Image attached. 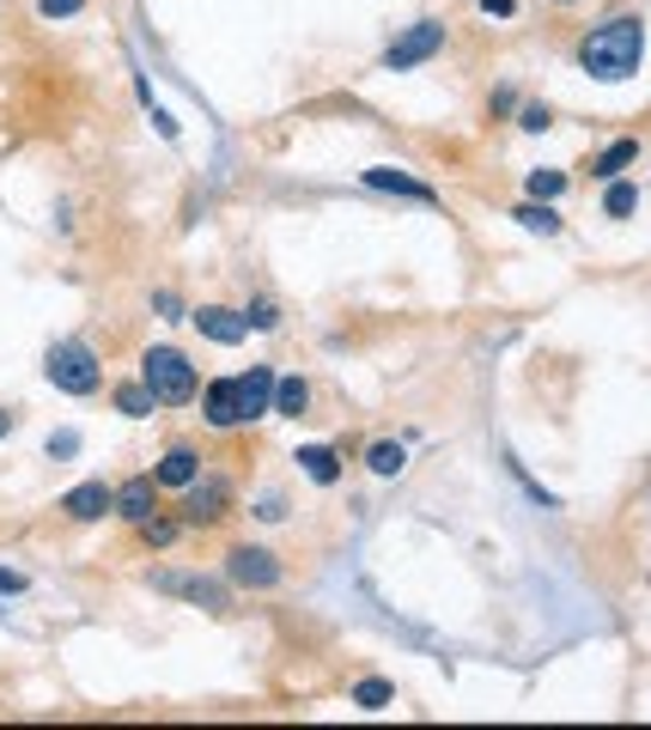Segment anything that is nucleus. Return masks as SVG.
Masks as SVG:
<instances>
[{
  "mask_svg": "<svg viewBox=\"0 0 651 730\" xmlns=\"http://www.w3.org/2000/svg\"><path fill=\"white\" fill-rule=\"evenodd\" d=\"M639 62H646V25H639L633 13L609 19V25H591L585 37H578V67H585L591 79H603V86L633 79Z\"/></svg>",
  "mask_w": 651,
  "mask_h": 730,
  "instance_id": "f257e3e1",
  "label": "nucleus"
},
{
  "mask_svg": "<svg viewBox=\"0 0 651 730\" xmlns=\"http://www.w3.org/2000/svg\"><path fill=\"white\" fill-rule=\"evenodd\" d=\"M141 384L158 396V408H183V402H196V390H201V365H189V353H177V347H146Z\"/></svg>",
  "mask_w": 651,
  "mask_h": 730,
  "instance_id": "f03ea898",
  "label": "nucleus"
},
{
  "mask_svg": "<svg viewBox=\"0 0 651 730\" xmlns=\"http://www.w3.org/2000/svg\"><path fill=\"white\" fill-rule=\"evenodd\" d=\"M43 378H49L62 396H98L104 390V365H98L91 341L67 335V341H55V347L43 353Z\"/></svg>",
  "mask_w": 651,
  "mask_h": 730,
  "instance_id": "7ed1b4c3",
  "label": "nucleus"
},
{
  "mask_svg": "<svg viewBox=\"0 0 651 730\" xmlns=\"http://www.w3.org/2000/svg\"><path fill=\"white\" fill-rule=\"evenodd\" d=\"M439 49H444V25H439V19H420V25H408L402 37L384 49V74H408V67L432 62Z\"/></svg>",
  "mask_w": 651,
  "mask_h": 730,
  "instance_id": "20e7f679",
  "label": "nucleus"
},
{
  "mask_svg": "<svg viewBox=\"0 0 651 730\" xmlns=\"http://www.w3.org/2000/svg\"><path fill=\"white\" fill-rule=\"evenodd\" d=\"M225 578H232V585H244V590H274L280 578H287V566L274 561L268 548H256V542H238L232 554H225Z\"/></svg>",
  "mask_w": 651,
  "mask_h": 730,
  "instance_id": "39448f33",
  "label": "nucleus"
},
{
  "mask_svg": "<svg viewBox=\"0 0 651 730\" xmlns=\"http://www.w3.org/2000/svg\"><path fill=\"white\" fill-rule=\"evenodd\" d=\"M225 506H232V487H225L220 475H196V482L183 487V530H208V523H220Z\"/></svg>",
  "mask_w": 651,
  "mask_h": 730,
  "instance_id": "423d86ee",
  "label": "nucleus"
},
{
  "mask_svg": "<svg viewBox=\"0 0 651 730\" xmlns=\"http://www.w3.org/2000/svg\"><path fill=\"white\" fill-rule=\"evenodd\" d=\"M146 585L165 590V597H183V602H201V609L225 615L232 609V590L220 585V578H201V573H146Z\"/></svg>",
  "mask_w": 651,
  "mask_h": 730,
  "instance_id": "0eeeda50",
  "label": "nucleus"
},
{
  "mask_svg": "<svg viewBox=\"0 0 651 730\" xmlns=\"http://www.w3.org/2000/svg\"><path fill=\"white\" fill-rule=\"evenodd\" d=\"M201 420H208L213 432L250 427V420H244V396H238V378H213L208 390H201Z\"/></svg>",
  "mask_w": 651,
  "mask_h": 730,
  "instance_id": "6e6552de",
  "label": "nucleus"
},
{
  "mask_svg": "<svg viewBox=\"0 0 651 730\" xmlns=\"http://www.w3.org/2000/svg\"><path fill=\"white\" fill-rule=\"evenodd\" d=\"M62 511L74 523H98L104 511H117V487H110V482H79V487H67V494H62Z\"/></svg>",
  "mask_w": 651,
  "mask_h": 730,
  "instance_id": "1a4fd4ad",
  "label": "nucleus"
},
{
  "mask_svg": "<svg viewBox=\"0 0 651 730\" xmlns=\"http://www.w3.org/2000/svg\"><path fill=\"white\" fill-rule=\"evenodd\" d=\"M196 475H201V451H196V444H170V451L153 463L158 494H165V487H170V494H183V487L196 482Z\"/></svg>",
  "mask_w": 651,
  "mask_h": 730,
  "instance_id": "9d476101",
  "label": "nucleus"
},
{
  "mask_svg": "<svg viewBox=\"0 0 651 730\" xmlns=\"http://www.w3.org/2000/svg\"><path fill=\"white\" fill-rule=\"evenodd\" d=\"M189 323H196L213 347H238V341L250 335L244 311H225V305H201V311H189Z\"/></svg>",
  "mask_w": 651,
  "mask_h": 730,
  "instance_id": "9b49d317",
  "label": "nucleus"
},
{
  "mask_svg": "<svg viewBox=\"0 0 651 730\" xmlns=\"http://www.w3.org/2000/svg\"><path fill=\"white\" fill-rule=\"evenodd\" d=\"M158 511V482H153V469L146 475H129V482L117 487V518L122 523H146Z\"/></svg>",
  "mask_w": 651,
  "mask_h": 730,
  "instance_id": "f8f14e48",
  "label": "nucleus"
},
{
  "mask_svg": "<svg viewBox=\"0 0 651 730\" xmlns=\"http://www.w3.org/2000/svg\"><path fill=\"white\" fill-rule=\"evenodd\" d=\"M365 189H378V196H408V201H439V189H432V182L402 177L396 165H372V170H365Z\"/></svg>",
  "mask_w": 651,
  "mask_h": 730,
  "instance_id": "ddd939ff",
  "label": "nucleus"
},
{
  "mask_svg": "<svg viewBox=\"0 0 651 730\" xmlns=\"http://www.w3.org/2000/svg\"><path fill=\"white\" fill-rule=\"evenodd\" d=\"M238 396H244V420L274 414V365H250L244 378H238Z\"/></svg>",
  "mask_w": 651,
  "mask_h": 730,
  "instance_id": "4468645a",
  "label": "nucleus"
},
{
  "mask_svg": "<svg viewBox=\"0 0 651 730\" xmlns=\"http://www.w3.org/2000/svg\"><path fill=\"white\" fill-rule=\"evenodd\" d=\"M299 469H305V482L335 487L341 482V451L335 444H299Z\"/></svg>",
  "mask_w": 651,
  "mask_h": 730,
  "instance_id": "2eb2a0df",
  "label": "nucleus"
},
{
  "mask_svg": "<svg viewBox=\"0 0 651 730\" xmlns=\"http://www.w3.org/2000/svg\"><path fill=\"white\" fill-rule=\"evenodd\" d=\"M511 220L523 225V232H536V237H561V213H554V201H518L511 208Z\"/></svg>",
  "mask_w": 651,
  "mask_h": 730,
  "instance_id": "dca6fc26",
  "label": "nucleus"
},
{
  "mask_svg": "<svg viewBox=\"0 0 651 730\" xmlns=\"http://www.w3.org/2000/svg\"><path fill=\"white\" fill-rule=\"evenodd\" d=\"M627 165H639V141H609L597 158H591V177L609 182V177H621Z\"/></svg>",
  "mask_w": 651,
  "mask_h": 730,
  "instance_id": "f3484780",
  "label": "nucleus"
},
{
  "mask_svg": "<svg viewBox=\"0 0 651 730\" xmlns=\"http://www.w3.org/2000/svg\"><path fill=\"white\" fill-rule=\"evenodd\" d=\"M305 408H311V384H305V378H274V414H280V420H305Z\"/></svg>",
  "mask_w": 651,
  "mask_h": 730,
  "instance_id": "a211bd4d",
  "label": "nucleus"
},
{
  "mask_svg": "<svg viewBox=\"0 0 651 730\" xmlns=\"http://www.w3.org/2000/svg\"><path fill=\"white\" fill-rule=\"evenodd\" d=\"M365 469L378 475V482H390V475H402V469H408V451H402L396 439H378L372 451H365Z\"/></svg>",
  "mask_w": 651,
  "mask_h": 730,
  "instance_id": "6ab92c4d",
  "label": "nucleus"
},
{
  "mask_svg": "<svg viewBox=\"0 0 651 730\" xmlns=\"http://www.w3.org/2000/svg\"><path fill=\"white\" fill-rule=\"evenodd\" d=\"M153 408H158V396L146 390L141 378H134V384H117V414H122V420H153Z\"/></svg>",
  "mask_w": 651,
  "mask_h": 730,
  "instance_id": "aec40b11",
  "label": "nucleus"
},
{
  "mask_svg": "<svg viewBox=\"0 0 651 730\" xmlns=\"http://www.w3.org/2000/svg\"><path fill=\"white\" fill-rule=\"evenodd\" d=\"M633 208H639V182L609 177V189H603V213H609V220H627Z\"/></svg>",
  "mask_w": 651,
  "mask_h": 730,
  "instance_id": "412c9836",
  "label": "nucleus"
},
{
  "mask_svg": "<svg viewBox=\"0 0 651 730\" xmlns=\"http://www.w3.org/2000/svg\"><path fill=\"white\" fill-rule=\"evenodd\" d=\"M523 196L530 201H561L566 196V170H530V177H523Z\"/></svg>",
  "mask_w": 651,
  "mask_h": 730,
  "instance_id": "4be33fe9",
  "label": "nucleus"
},
{
  "mask_svg": "<svg viewBox=\"0 0 651 730\" xmlns=\"http://www.w3.org/2000/svg\"><path fill=\"white\" fill-rule=\"evenodd\" d=\"M390 700H396V688H390V682H378V676H365L360 688H353V706H360V712H384Z\"/></svg>",
  "mask_w": 651,
  "mask_h": 730,
  "instance_id": "5701e85b",
  "label": "nucleus"
},
{
  "mask_svg": "<svg viewBox=\"0 0 651 730\" xmlns=\"http://www.w3.org/2000/svg\"><path fill=\"white\" fill-rule=\"evenodd\" d=\"M134 530H141V542H146V548H170V542L183 535V518H158V511H153V518L134 523Z\"/></svg>",
  "mask_w": 651,
  "mask_h": 730,
  "instance_id": "b1692460",
  "label": "nucleus"
},
{
  "mask_svg": "<svg viewBox=\"0 0 651 730\" xmlns=\"http://www.w3.org/2000/svg\"><path fill=\"white\" fill-rule=\"evenodd\" d=\"M244 323L256 329V335H268V329H280V305H274V299H250L244 305Z\"/></svg>",
  "mask_w": 651,
  "mask_h": 730,
  "instance_id": "393cba45",
  "label": "nucleus"
},
{
  "mask_svg": "<svg viewBox=\"0 0 651 730\" xmlns=\"http://www.w3.org/2000/svg\"><path fill=\"white\" fill-rule=\"evenodd\" d=\"M79 13H86V0H37L43 25H62V19H79Z\"/></svg>",
  "mask_w": 651,
  "mask_h": 730,
  "instance_id": "a878e982",
  "label": "nucleus"
},
{
  "mask_svg": "<svg viewBox=\"0 0 651 730\" xmlns=\"http://www.w3.org/2000/svg\"><path fill=\"white\" fill-rule=\"evenodd\" d=\"M518 129L523 134H548V129H554V110H548V104H523L518 110Z\"/></svg>",
  "mask_w": 651,
  "mask_h": 730,
  "instance_id": "bb28decb",
  "label": "nucleus"
},
{
  "mask_svg": "<svg viewBox=\"0 0 651 730\" xmlns=\"http://www.w3.org/2000/svg\"><path fill=\"white\" fill-rule=\"evenodd\" d=\"M79 451V432H49V463H67Z\"/></svg>",
  "mask_w": 651,
  "mask_h": 730,
  "instance_id": "cd10ccee",
  "label": "nucleus"
},
{
  "mask_svg": "<svg viewBox=\"0 0 651 730\" xmlns=\"http://www.w3.org/2000/svg\"><path fill=\"white\" fill-rule=\"evenodd\" d=\"M256 518L262 523H280V518H287V499H280V494H262L256 499Z\"/></svg>",
  "mask_w": 651,
  "mask_h": 730,
  "instance_id": "c85d7f7f",
  "label": "nucleus"
},
{
  "mask_svg": "<svg viewBox=\"0 0 651 730\" xmlns=\"http://www.w3.org/2000/svg\"><path fill=\"white\" fill-rule=\"evenodd\" d=\"M31 590V578L25 573H13V566H0V597H25Z\"/></svg>",
  "mask_w": 651,
  "mask_h": 730,
  "instance_id": "c756f323",
  "label": "nucleus"
},
{
  "mask_svg": "<svg viewBox=\"0 0 651 730\" xmlns=\"http://www.w3.org/2000/svg\"><path fill=\"white\" fill-rule=\"evenodd\" d=\"M487 19H518V0H475Z\"/></svg>",
  "mask_w": 651,
  "mask_h": 730,
  "instance_id": "7c9ffc66",
  "label": "nucleus"
},
{
  "mask_svg": "<svg viewBox=\"0 0 651 730\" xmlns=\"http://www.w3.org/2000/svg\"><path fill=\"white\" fill-rule=\"evenodd\" d=\"M153 305H158V311H165V317H170V323H177V317H183V305H177V299H170V292H153Z\"/></svg>",
  "mask_w": 651,
  "mask_h": 730,
  "instance_id": "2f4dec72",
  "label": "nucleus"
},
{
  "mask_svg": "<svg viewBox=\"0 0 651 730\" xmlns=\"http://www.w3.org/2000/svg\"><path fill=\"white\" fill-rule=\"evenodd\" d=\"M13 427H19V414H13V408H0V439H7Z\"/></svg>",
  "mask_w": 651,
  "mask_h": 730,
  "instance_id": "473e14b6",
  "label": "nucleus"
},
{
  "mask_svg": "<svg viewBox=\"0 0 651 730\" xmlns=\"http://www.w3.org/2000/svg\"><path fill=\"white\" fill-rule=\"evenodd\" d=\"M554 7H578V0H554Z\"/></svg>",
  "mask_w": 651,
  "mask_h": 730,
  "instance_id": "72a5a7b5",
  "label": "nucleus"
},
{
  "mask_svg": "<svg viewBox=\"0 0 651 730\" xmlns=\"http://www.w3.org/2000/svg\"><path fill=\"white\" fill-rule=\"evenodd\" d=\"M646 585H651V573H646Z\"/></svg>",
  "mask_w": 651,
  "mask_h": 730,
  "instance_id": "f704fd0d",
  "label": "nucleus"
}]
</instances>
